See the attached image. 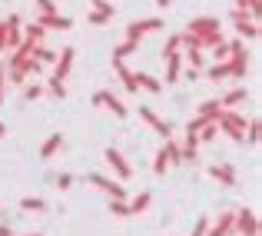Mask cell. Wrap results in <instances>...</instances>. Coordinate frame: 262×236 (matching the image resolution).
I'll return each mask as SVG.
<instances>
[{
    "label": "cell",
    "instance_id": "obj_9",
    "mask_svg": "<svg viewBox=\"0 0 262 236\" xmlns=\"http://www.w3.org/2000/svg\"><path fill=\"white\" fill-rule=\"evenodd\" d=\"M232 223H236V210H223L216 220H209L206 236H232Z\"/></svg>",
    "mask_w": 262,
    "mask_h": 236
},
{
    "label": "cell",
    "instance_id": "obj_16",
    "mask_svg": "<svg viewBox=\"0 0 262 236\" xmlns=\"http://www.w3.org/2000/svg\"><path fill=\"white\" fill-rule=\"evenodd\" d=\"M113 73L120 77V83H123V90L126 93H140V87H136V77H133V70H129L123 60H113Z\"/></svg>",
    "mask_w": 262,
    "mask_h": 236
},
{
    "label": "cell",
    "instance_id": "obj_14",
    "mask_svg": "<svg viewBox=\"0 0 262 236\" xmlns=\"http://www.w3.org/2000/svg\"><path fill=\"white\" fill-rule=\"evenodd\" d=\"M219 17H196V20H189V30L186 33H192V37H206V33H212V30H219Z\"/></svg>",
    "mask_w": 262,
    "mask_h": 236
},
{
    "label": "cell",
    "instance_id": "obj_3",
    "mask_svg": "<svg viewBox=\"0 0 262 236\" xmlns=\"http://www.w3.org/2000/svg\"><path fill=\"white\" fill-rule=\"evenodd\" d=\"M232 24H236V37L239 40H259V20H252L246 10H239V7H232Z\"/></svg>",
    "mask_w": 262,
    "mask_h": 236
},
{
    "label": "cell",
    "instance_id": "obj_23",
    "mask_svg": "<svg viewBox=\"0 0 262 236\" xmlns=\"http://www.w3.org/2000/svg\"><path fill=\"white\" fill-rule=\"evenodd\" d=\"M149 203H153V193H149V190L136 193V196L126 203V206H129V217H140V213H146V210H149Z\"/></svg>",
    "mask_w": 262,
    "mask_h": 236
},
{
    "label": "cell",
    "instance_id": "obj_38",
    "mask_svg": "<svg viewBox=\"0 0 262 236\" xmlns=\"http://www.w3.org/2000/svg\"><path fill=\"white\" fill-rule=\"evenodd\" d=\"M93 4V10H100V13H106V17H116V7L110 4V0H90Z\"/></svg>",
    "mask_w": 262,
    "mask_h": 236
},
{
    "label": "cell",
    "instance_id": "obj_32",
    "mask_svg": "<svg viewBox=\"0 0 262 236\" xmlns=\"http://www.w3.org/2000/svg\"><path fill=\"white\" fill-rule=\"evenodd\" d=\"M133 50H140V40H123V44L113 50V60H126Z\"/></svg>",
    "mask_w": 262,
    "mask_h": 236
},
{
    "label": "cell",
    "instance_id": "obj_10",
    "mask_svg": "<svg viewBox=\"0 0 262 236\" xmlns=\"http://www.w3.org/2000/svg\"><path fill=\"white\" fill-rule=\"evenodd\" d=\"M140 116H143V120H146L149 127L156 130V133L163 136V140H166V136H173V123H169V120H163V116L156 113V110H149V107H140Z\"/></svg>",
    "mask_w": 262,
    "mask_h": 236
},
{
    "label": "cell",
    "instance_id": "obj_24",
    "mask_svg": "<svg viewBox=\"0 0 262 236\" xmlns=\"http://www.w3.org/2000/svg\"><path fill=\"white\" fill-rule=\"evenodd\" d=\"M259 136H262V123H259V116H252V120L246 123V136H243V143H246V147H259Z\"/></svg>",
    "mask_w": 262,
    "mask_h": 236
},
{
    "label": "cell",
    "instance_id": "obj_41",
    "mask_svg": "<svg viewBox=\"0 0 262 236\" xmlns=\"http://www.w3.org/2000/svg\"><path fill=\"white\" fill-rule=\"evenodd\" d=\"M70 186H73V173H60L57 176V190L63 193V190H70Z\"/></svg>",
    "mask_w": 262,
    "mask_h": 236
},
{
    "label": "cell",
    "instance_id": "obj_42",
    "mask_svg": "<svg viewBox=\"0 0 262 236\" xmlns=\"http://www.w3.org/2000/svg\"><path fill=\"white\" fill-rule=\"evenodd\" d=\"M212 57H216V60H229V47H226V40L212 47Z\"/></svg>",
    "mask_w": 262,
    "mask_h": 236
},
{
    "label": "cell",
    "instance_id": "obj_20",
    "mask_svg": "<svg viewBox=\"0 0 262 236\" xmlns=\"http://www.w3.org/2000/svg\"><path fill=\"white\" fill-rule=\"evenodd\" d=\"M246 73H249V53L246 50H239V53H232L229 57V77H236V80H243Z\"/></svg>",
    "mask_w": 262,
    "mask_h": 236
},
{
    "label": "cell",
    "instance_id": "obj_34",
    "mask_svg": "<svg viewBox=\"0 0 262 236\" xmlns=\"http://www.w3.org/2000/svg\"><path fill=\"white\" fill-rule=\"evenodd\" d=\"M43 96V87H40L37 80H30V83H24V100L27 103H33V100H40Z\"/></svg>",
    "mask_w": 262,
    "mask_h": 236
},
{
    "label": "cell",
    "instance_id": "obj_40",
    "mask_svg": "<svg viewBox=\"0 0 262 236\" xmlns=\"http://www.w3.org/2000/svg\"><path fill=\"white\" fill-rule=\"evenodd\" d=\"M33 7H37L40 13H60V10H57V4H53V0H33Z\"/></svg>",
    "mask_w": 262,
    "mask_h": 236
},
{
    "label": "cell",
    "instance_id": "obj_43",
    "mask_svg": "<svg viewBox=\"0 0 262 236\" xmlns=\"http://www.w3.org/2000/svg\"><path fill=\"white\" fill-rule=\"evenodd\" d=\"M206 226H209V217H203V220H199V223L192 226V233H189V236H206Z\"/></svg>",
    "mask_w": 262,
    "mask_h": 236
},
{
    "label": "cell",
    "instance_id": "obj_6",
    "mask_svg": "<svg viewBox=\"0 0 262 236\" xmlns=\"http://www.w3.org/2000/svg\"><path fill=\"white\" fill-rule=\"evenodd\" d=\"M163 30V20L160 17H146V20H133L126 27V40H143L149 33H160Z\"/></svg>",
    "mask_w": 262,
    "mask_h": 236
},
{
    "label": "cell",
    "instance_id": "obj_44",
    "mask_svg": "<svg viewBox=\"0 0 262 236\" xmlns=\"http://www.w3.org/2000/svg\"><path fill=\"white\" fill-rule=\"evenodd\" d=\"M4 93H7V70L0 67V107H4Z\"/></svg>",
    "mask_w": 262,
    "mask_h": 236
},
{
    "label": "cell",
    "instance_id": "obj_17",
    "mask_svg": "<svg viewBox=\"0 0 262 236\" xmlns=\"http://www.w3.org/2000/svg\"><path fill=\"white\" fill-rule=\"evenodd\" d=\"M163 60H166V83L173 87V83L183 80V50L169 53V57H163Z\"/></svg>",
    "mask_w": 262,
    "mask_h": 236
},
{
    "label": "cell",
    "instance_id": "obj_35",
    "mask_svg": "<svg viewBox=\"0 0 262 236\" xmlns=\"http://www.w3.org/2000/svg\"><path fill=\"white\" fill-rule=\"evenodd\" d=\"M110 217H120V220H126L129 217V206H126V200H110Z\"/></svg>",
    "mask_w": 262,
    "mask_h": 236
},
{
    "label": "cell",
    "instance_id": "obj_26",
    "mask_svg": "<svg viewBox=\"0 0 262 236\" xmlns=\"http://www.w3.org/2000/svg\"><path fill=\"white\" fill-rule=\"evenodd\" d=\"M163 150H166V156H169V166H179V163H183V150H179V143L173 140V136H166Z\"/></svg>",
    "mask_w": 262,
    "mask_h": 236
},
{
    "label": "cell",
    "instance_id": "obj_33",
    "mask_svg": "<svg viewBox=\"0 0 262 236\" xmlns=\"http://www.w3.org/2000/svg\"><path fill=\"white\" fill-rule=\"evenodd\" d=\"M236 7H239V10H246L252 20H259V13H262V0H236Z\"/></svg>",
    "mask_w": 262,
    "mask_h": 236
},
{
    "label": "cell",
    "instance_id": "obj_27",
    "mask_svg": "<svg viewBox=\"0 0 262 236\" xmlns=\"http://www.w3.org/2000/svg\"><path fill=\"white\" fill-rule=\"evenodd\" d=\"M206 77L216 80V83H219V80H226V77H229V60H216V64L206 70Z\"/></svg>",
    "mask_w": 262,
    "mask_h": 236
},
{
    "label": "cell",
    "instance_id": "obj_4",
    "mask_svg": "<svg viewBox=\"0 0 262 236\" xmlns=\"http://www.w3.org/2000/svg\"><path fill=\"white\" fill-rule=\"evenodd\" d=\"M86 183L96 186V190H103L110 200H126V186H123L120 180H110V176H103V173H86Z\"/></svg>",
    "mask_w": 262,
    "mask_h": 236
},
{
    "label": "cell",
    "instance_id": "obj_11",
    "mask_svg": "<svg viewBox=\"0 0 262 236\" xmlns=\"http://www.w3.org/2000/svg\"><path fill=\"white\" fill-rule=\"evenodd\" d=\"M73 60H77L73 47H63V53H60V57L53 60V73H50V77H57V80H67V77H70V70H73Z\"/></svg>",
    "mask_w": 262,
    "mask_h": 236
},
{
    "label": "cell",
    "instance_id": "obj_29",
    "mask_svg": "<svg viewBox=\"0 0 262 236\" xmlns=\"http://www.w3.org/2000/svg\"><path fill=\"white\" fill-rule=\"evenodd\" d=\"M24 37H27V40H33V44H43V40H47V30L37 24V20H33V24H27V27H24Z\"/></svg>",
    "mask_w": 262,
    "mask_h": 236
},
{
    "label": "cell",
    "instance_id": "obj_47",
    "mask_svg": "<svg viewBox=\"0 0 262 236\" xmlns=\"http://www.w3.org/2000/svg\"><path fill=\"white\" fill-rule=\"evenodd\" d=\"M0 136H7V123L4 120H0Z\"/></svg>",
    "mask_w": 262,
    "mask_h": 236
},
{
    "label": "cell",
    "instance_id": "obj_22",
    "mask_svg": "<svg viewBox=\"0 0 262 236\" xmlns=\"http://www.w3.org/2000/svg\"><path fill=\"white\" fill-rule=\"evenodd\" d=\"M133 77H136V87L140 90H146V93H163V83L153 77V73H146V70H133Z\"/></svg>",
    "mask_w": 262,
    "mask_h": 236
},
{
    "label": "cell",
    "instance_id": "obj_19",
    "mask_svg": "<svg viewBox=\"0 0 262 236\" xmlns=\"http://www.w3.org/2000/svg\"><path fill=\"white\" fill-rule=\"evenodd\" d=\"M199 136L196 133H186V140L179 143V150H183V163H199Z\"/></svg>",
    "mask_w": 262,
    "mask_h": 236
},
{
    "label": "cell",
    "instance_id": "obj_30",
    "mask_svg": "<svg viewBox=\"0 0 262 236\" xmlns=\"http://www.w3.org/2000/svg\"><path fill=\"white\" fill-rule=\"evenodd\" d=\"M219 110H223V107H219V96H212V100H203L196 107V116H216Z\"/></svg>",
    "mask_w": 262,
    "mask_h": 236
},
{
    "label": "cell",
    "instance_id": "obj_2",
    "mask_svg": "<svg viewBox=\"0 0 262 236\" xmlns=\"http://www.w3.org/2000/svg\"><path fill=\"white\" fill-rule=\"evenodd\" d=\"M93 107L96 110H113L116 120H126V116H129L126 103H123L116 93H110V90H96V93H93Z\"/></svg>",
    "mask_w": 262,
    "mask_h": 236
},
{
    "label": "cell",
    "instance_id": "obj_8",
    "mask_svg": "<svg viewBox=\"0 0 262 236\" xmlns=\"http://www.w3.org/2000/svg\"><path fill=\"white\" fill-rule=\"evenodd\" d=\"M20 40H24V17H20V13H10V17L4 20V47L13 50Z\"/></svg>",
    "mask_w": 262,
    "mask_h": 236
},
{
    "label": "cell",
    "instance_id": "obj_45",
    "mask_svg": "<svg viewBox=\"0 0 262 236\" xmlns=\"http://www.w3.org/2000/svg\"><path fill=\"white\" fill-rule=\"evenodd\" d=\"M0 236H13V226L7 220H0Z\"/></svg>",
    "mask_w": 262,
    "mask_h": 236
},
{
    "label": "cell",
    "instance_id": "obj_12",
    "mask_svg": "<svg viewBox=\"0 0 262 236\" xmlns=\"http://www.w3.org/2000/svg\"><path fill=\"white\" fill-rule=\"evenodd\" d=\"M249 96H252V93H249L246 87H232L229 93L219 96V107H223V110H236V107H243V103L249 100Z\"/></svg>",
    "mask_w": 262,
    "mask_h": 236
},
{
    "label": "cell",
    "instance_id": "obj_5",
    "mask_svg": "<svg viewBox=\"0 0 262 236\" xmlns=\"http://www.w3.org/2000/svg\"><path fill=\"white\" fill-rule=\"evenodd\" d=\"M232 233H239V236H259V213L252 210V206H243V210H236Z\"/></svg>",
    "mask_w": 262,
    "mask_h": 236
},
{
    "label": "cell",
    "instance_id": "obj_36",
    "mask_svg": "<svg viewBox=\"0 0 262 236\" xmlns=\"http://www.w3.org/2000/svg\"><path fill=\"white\" fill-rule=\"evenodd\" d=\"M183 50V33H173V37L163 44V57H169V53H179Z\"/></svg>",
    "mask_w": 262,
    "mask_h": 236
},
{
    "label": "cell",
    "instance_id": "obj_31",
    "mask_svg": "<svg viewBox=\"0 0 262 236\" xmlns=\"http://www.w3.org/2000/svg\"><path fill=\"white\" fill-rule=\"evenodd\" d=\"M169 170V156H166V150H156V156H153V176H163V173Z\"/></svg>",
    "mask_w": 262,
    "mask_h": 236
},
{
    "label": "cell",
    "instance_id": "obj_7",
    "mask_svg": "<svg viewBox=\"0 0 262 236\" xmlns=\"http://www.w3.org/2000/svg\"><path fill=\"white\" fill-rule=\"evenodd\" d=\"M103 156H106V163H110V166H113V173H116V180H120V183L133 176V163H129V160L123 156L116 147H106V150H103Z\"/></svg>",
    "mask_w": 262,
    "mask_h": 236
},
{
    "label": "cell",
    "instance_id": "obj_13",
    "mask_svg": "<svg viewBox=\"0 0 262 236\" xmlns=\"http://www.w3.org/2000/svg\"><path fill=\"white\" fill-rule=\"evenodd\" d=\"M209 176L216 180V183H223V186H236V183H239L236 170H232L229 163H212V166H209Z\"/></svg>",
    "mask_w": 262,
    "mask_h": 236
},
{
    "label": "cell",
    "instance_id": "obj_18",
    "mask_svg": "<svg viewBox=\"0 0 262 236\" xmlns=\"http://www.w3.org/2000/svg\"><path fill=\"white\" fill-rule=\"evenodd\" d=\"M63 143H67V136H63V133H50L43 143H40V160H50V156H57L60 150H63Z\"/></svg>",
    "mask_w": 262,
    "mask_h": 236
},
{
    "label": "cell",
    "instance_id": "obj_37",
    "mask_svg": "<svg viewBox=\"0 0 262 236\" xmlns=\"http://www.w3.org/2000/svg\"><path fill=\"white\" fill-rule=\"evenodd\" d=\"M33 57H37L40 60V64H53V60H57V53H53V50H47V47H33Z\"/></svg>",
    "mask_w": 262,
    "mask_h": 236
},
{
    "label": "cell",
    "instance_id": "obj_39",
    "mask_svg": "<svg viewBox=\"0 0 262 236\" xmlns=\"http://www.w3.org/2000/svg\"><path fill=\"white\" fill-rule=\"evenodd\" d=\"M86 20L93 27H106V24H113V17H106V13H100V10H93V13H86Z\"/></svg>",
    "mask_w": 262,
    "mask_h": 236
},
{
    "label": "cell",
    "instance_id": "obj_25",
    "mask_svg": "<svg viewBox=\"0 0 262 236\" xmlns=\"http://www.w3.org/2000/svg\"><path fill=\"white\" fill-rule=\"evenodd\" d=\"M43 93L53 96V100H63V96H67V80L50 77V80H47V87H43Z\"/></svg>",
    "mask_w": 262,
    "mask_h": 236
},
{
    "label": "cell",
    "instance_id": "obj_46",
    "mask_svg": "<svg viewBox=\"0 0 262 236\" xmlns=\"http://www.w3.org/2000/svg\"><path fill=\"white\" fill-rule=\"evenodd\" d=\"M169 4H173V0H156V7H163V10H166Z\"/></svg>",
    "mask_w": 262,
    "mask_h": 236
},
{
    "label": "cell",
    "instance_id": "obj_49",
    "mask_svg": "<svg viewBox=\"0 0 262 236\" xmlns=\"http://www.w3.org/2000/svg\"><path fill=\"white\" fill-rule=\"evenodd\" d=\"M0 206H4V203H0Z\"/></svg>",
    "mask_w": 262,
    "mask_h": 236
},
{
    "label": "cell",
    "instance_id": "obj_1",
    "mask_svg": "<svg viewBox=\"0 0 262 236\" xmlns=\"http://www.w3.org/2000/svg\"><path fill=\"white\" fill-rule=\"evenodd\" d=\"M216 120H219V130H223V133L229 136L232 143H243V136H246V123H249V120H246L239 110H219Z\"/></svg>",
    "mask_w": 262,
    "mask_h": 236
},
{
    "label": "cell",
    "instance_id": "obj_48",
    "mask_svg": "<svg viewBox=\"0 0 262 236\" xmlns=\"http://www.w3.org/2000/svg\"><path fill=\"white\" fill-rule=\"evenodd\" d=\"M13 236H17V233H13ZM20 236H40V233H20Z\"/></svg>",
    "mask_w": 262,
    "mask_h": 236
},
{
    "label": "cell",
    "instance_id": "obj_28",
    "mask_svg": "<svg viewBox=\"0 0 262 236\" xmlns=\"http://www.w3.org/2000/svg\"><path fill=\"white\" fill-rule=\"evenodd\" d=\"M20 210H24V213H43V210H47V200H40V196H24V200H20Z\"/></svg>",
    "mask_w": 262,
    "mask_h": 236
},
{
    "label": "cell",
    "instance_id": "obj_21",
    "mask_svg": "<svg viewBox=\"0 0 262 236\" xmlns=\"http://www.w3.org/2000/svg\"><path fill=\"white\" fill-rule=\"evenodd\" d=\"M196 136H199V143H212V140L219 136V120H216V116H203Z\"/></svg>",
    "mask_w": 262,
    "mask_h": 236
},
{
    "label": "cell",
    "instance_id": "obj_15",
    "mask_svg": "<svg viewBox=\"0 0 262 236\" xmlns=\"http://www.w3.org/2000/svg\"><path fill=\"white\" fill-rule=\"evenodd\" d=\"M37 24L43 30H70L73 20L70 17H60V13H37Z\"/></svg>",
    "mask_w": 262,
    "mask_h": 236
}]
</instances>
